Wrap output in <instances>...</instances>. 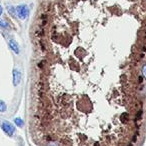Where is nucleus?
<instances>
[{"label":"nucleus","instance_id":"nucleus-4","mask_svg":"<svg viewBox=\"0 0 146 146\" xmlns=\"http://www.w3.org/2000/svg\"><path fill=\"white\" fill-rule=\"evenodd\" d=\"M8 43H9V47H10V49L15 53V54H19V53H20L19 45L17 44V42L14 40V39H9Z\"/></svg>","mask_w":146,"mask_h":146},{"label":"nucleus","instance_id":"nucleus-5","mask_svg":"<svg viewBox=\"0 0 146 146\" xmlns=\"http://www.w3.org/2000/svg\"><path fill=\"white\" fill-rule=\"evenodd\" d=\"M7 110V105L4 101L0 100V113H3Z\"/></svg>","mask_w":146,"mask_h":146},{"label":"nucleus","instance_id":"nucleus-9","mask_svg":"<svg viewBox=\"0 0 146 146\" xmlns=\"http://www.w3.org/2000/svg\"><path fill=\"white\" fill-rule=\"evenodd\" d=\"M2 12H3L2 6H1V5H0V15H2Z\"/></svg>","mask_w":146,"mask_h":146},{"label":"nucleus","instance_id":"nucleus-2","mask_svg":"<svg viewBox=\"0 0 146 146\" xmlns=\"http://www.w3.org/2000/svg\"><path fill=\"white\" fill-rule=\"evenodd\" d=\"M1 128H2V130L4 131V133L6 134L7 136H9V137H12V136L14 135L15 127L13 124L9 123V122H7V121H3L2 123H1Z\"/></svg>","mask_w":146,"mask_h":146},{"label":"nucleus","instance_id":"nucleus-7","mask_svg":"<svg viewBox=\"0 0 146 146\" xmlns=\"http://www.w3.org/2000/svg\"><path fill=\"white\" fill-rule=\"evenodd\" d=\"M7 9H8V12L10 13L13 17L16 16V8H14L13 6H9V7H7Z\"/></svg>","mask_w":146,"mask_h":146},{"label":"nucleus","instance_id":"nucleus-1","mask_svg":"<svg viewBox=\"0 0 146 146\" xmlns=\"http://www.w3.org/2000/svg\"><path fill=\"white\" fill-rule=\"evenodd\" d=\"M16 15L19 19L24 20L29 15V8L26 5H19L16 7Z\"/></svg>","mask_w":146,"mask_h":146},{"label":"nucleus","instance_id":"nucleus-3","mask_svg":"<svg viewBox=\"0 0 146 146\" xmlns=\"http://www.w3.org/2000/svg\"><path fill=\"white\" fill-rule=\"evenodd\" d=\"M13 84L14 86H17L21 81V72L18 69H13Z\"/></svg>","mask_w":146,"mask_h":146},{"label":"nucleus","instance_id":"nucleus-8","mask_svg":"<svg viewBox=\"0 0 146 146\" xmlns=\"http://www.w3.org/2000/svg\"><path fill=\"white\" fill-rule=\"evenodd\" d=\"M0 27H2V28H7V27H9V25H8V23L5 22V21L0 20Z\"/></svg>","mask_w":146,"mask_h":146},{"label":"nucleus","instance_id":"nucleus-6","mask_svg":"<svg viewBox=\"0 0 146 146\" xmlns=\"http://www.w3.org/2000/svg\"><path fill=\"white\" fill-rule=\"evenodd\" d=\"M14 123H15V125H17L18 127H23V125H24V122H23V120L21 119V118H19V117L15 118Z\"/></svg>","mask_w":146,"mask_h":146}]
</instances>
